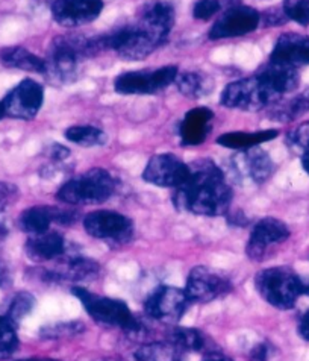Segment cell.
<instances>
[{"label": "cell", "instance_id": "obj_41", "mask_svg": "<svg viewBox=\"0 0 309 361\" xmlns=\"http://www.w3.org/2000/svg\"><path fill=\"white\" fill-rule=\"evenodd\" d=\"M302 164H303L305 172L309 175V149H308V150H305V152H303V157H302Z\"/></svg>", "mask_w": 309, "mask_h": 361}, {"label": "cell", "instance_id": "obj_32", "mask_svg": "<svg viewBox=\"0 0 309 361\" xmlns=\"http://www.w3.org/2000/svg\"><path fill=\"white\" fill-rule=\"evenodd\" d=\"M282 9L288 20L302 26L309 25V0H285Z\"/></svg>", "mask_w": 309, "mask_h": 361}, {"label": "cell", "instance_id": "obj_20", "mask_svg": "<svg viewBox=\"0 0 309 361\" xmlns=\"http://www.w3.org/2000/svg\"><path fill=\"white\" fill-rule=\"evenodd\" d=\"M65 243L61 234L58 233H43L38 235H31L26 242V255L34 262H51L64 254Z\"/></svg>", "mask_w": 309, "mask_h": 361}, {"label": "cell", "instance_id": "obj_19", "mask_svg": "<svg viewBox=\"0 0 309 361\" xmlns=\"http://www.w3.org/2000/svg\"><path fill=\"white\" fill-rule=\"evenodd\" d=\"M214 113L201 106L188 111L181 123V142L184 146H198L208 138L213 129Z\"/></svg>", "mask_w": 309, "mask_h": 361}, {"label": "cell", "instance_id": "obj_25", "mask_svg": "<svg viewBox=\"0 0 309 361\" xmlns=\"http://www.w3.org/2000/svg\"><path fill=\"white\" fill-rule=\"evenodd\" d=\"M176 84L179 92L188 99H201L205 97L213 88V82L206 75L197 72H187L177 75Z\"/></svg>", "mask_w": 309, "mask_h": 361}, {"label": "cell", "instance_id": "obj_44", "mask_svg": "<svg viewBox=\"0 0 309 361\" xmlns=\"http://www.w3.org/2000/svg\"><path fill=\"white\" fill-rule=\"evenodd\" d=\"M5 116V111H4V106H2V102H0V118H2Z\"/></svg>", "mask_w": 309, "mask_h": 361}, {"label": "cell", "instance_id": "obj_6", "mask_svg": "<svg viewBox=\"0 0 309 361\" xmlns=\"http://www.w3.org/2000/svg\"><path fill=\"white\" fill-rule=\"evenodd\" d=\"M73 293L81 300L88 314L97 320L99 324L117 326L125 331H131V333L139 329L137 319L123 300L99 296L82 287H75Z\"/></svg>", "mask_w": 309, "mask_h": 361}, {"label": "cell", "instance_id": "obj_18", "mask_svg": "<svg viewBox=\"0 0 309 361\" xmlns=\"http://www.w3.org/2000/svg\"><path fill=\"white\" fill-rule=\"evenodd\" d=\"M256 76L261 79L268 92L273 94L277 104L281 102L285 94L293 93L298 87V82H301V76H298L297 68L277 64L273 61L267 63L263 68H259Z\"/></svg>", "mask_w": 309, "mask_h": 361}, {"label": "cell", "instance_id": "obj_22", "mask_svg": "<svg viewBox=\"0 0 309 361\" xmlns=\"http://www.w3.org/2000/svg\"><path fill=\"white\" fill-rule=\"evenodd\" d=\"M279 131L276 129H264V131H255V133H229L223 134L217 138V143L227 147V149H237V150H248L258 147L265 142L276 138Z\"/></svg>", "mask_w": 309, "mask_h": 361}, {"label": "cell", "instance_id": "obj_30", "mask_svg": "<svg viewBox=\"0 0 309 361\" xmlns=\"http://www.w3.org/2000/svg\"><path fill=\"white\" fill-rule=\"evenodd\" d=\"M15 325L8 316L0 314V360H8L17 353L18 336Z\"/></svg>", "mask_w": 309, "mask_h": 361}, {"label": "cell", "instance_id": "obj_29", "mask_svg": "<svg viewBox=\"0 0 309 361\" xmlns=\"http://www.w3.org/2000/svg\"><path fill=\"white\" fill-rule=\"evenodd\" d=\"M172 343L185 353H198L206 348V338L198 329L194 328H176L172 334Z\"/></svg>", "mask_w": 309, "mask_h": 361}, {"label": "cell", "instance_id": "obj_8", "mask_svg": "<svg viewBox=\"0 0 309 361\" xmlns=\"http://www.w3.org/2000/svg\"><path fill=\"white\" fill-rule=\"evenodd\" d=\"M177 75V67L175 66L126 72L115 78L114 88L120 94H153L176 82Z\"/></svg>", "mask_w": 309, "mask_h": 361}, {"label": "cell", "instance_id": "obj_2", "mask_svg": "<svg viewBox=\"0 0 309 361\" xmlns=\"http://www.w3.org/2000/svg\"><path fill=\"white\" fill-rule=\"evenodd\" d=\"M189 175L182 185L175 188L176 208L198 216H220L232 202V188L211 159H198L188 164Z\"/></svg>", "mask_w": 309, "mask_h": 361}, {"label": "cell", "instance_id": "obj_26", "mask_svg": "<svg viewBox=\"0 0 309 361\" xmlns=\"http://www.w3.org/2000/svg\"><path fill=\"white\" fill-rule=\"evenodd\" d=\"M182 350L173 343H152L137 350L138 361H181Z\"/></svg>", "mask_w": 309, "mask_h": 361}, {"label": "cell", "instance_id": "obj_21", "mask_svg": "<svg viewBox=\"0 0 309 361\" xmlns=\"http://www.w3.org/2000/svg\"><path fill=\"white\" fill-rule=\"evenodd\" d=\"M0 63L9 68L25 70V72L46 73V61L20 46L4 47L0 50Z\"/></svg>", "mask_w": 309, "mask_h": 361}, {"label": "cell", "instance_id": "obj_37", "mask_svg": "<svg viewBox=\"0 0 309 361\" xmlns=\"http://www.w3.org/2000/svg\"><path fill=\"white\" fill-rule=\"evenodd\" d=\"M261 20L267 26H276V25H284L286 22V16L284 9H273V11H267L264 16H261Z\"/></svg>", "mask_w": 309, "mask_h": 361}, {"label": "cell", "instance_id": "obj_38", "mask_svg": "<svg viewBox=\"0 0 309 361\" xmlns=\"http://www.w3.org/2000/svg\"><path fill=\"white\" fill-rule=\"evenodd\" d=\"M251 357H252V361H267L268 360L267 345L261 343V345H258L256 348H253L252 353H251Z\"/></svg>", "mask_w": 309, "mask_h": 361}, {"label": "cell", "instance_id": "obj_27", "mask_svg": "<svg viewBox=\"0 0 309 361\" xmlns=\"http://www.w3.org/2000/svg\"><path fill=\"white\" fill-rule=\"evenodd\" d=\"M306 113H309V87L288 102L275 108V117L281 122H290V120H296Z\"/></svg>", "mask_w": 309, "mask_h": 361}, {"label": "cell", "instance_id": "obj_11", "mask_svg": "<svg viewBox=\"0 0 309 361\" xmlns=\"http://www.w3.org/2000/svg\"><path fill=\"white\" fill-rule=\"evenodd\" d=\"M44 100L42 84L34 79H25L9 92L2 100L5 116L20 120H32Z\"/></svg>", "mask_w": 309, "mask_h": 361}, {"label": "cell", "instance_id": "obj_39", "mask_svg": "<svg viewBox=\"0 0 309 361\" xmlns=\"http://www.w3.org/2000/svg\"><path fill=\"white\" fill-rule=\"evenodd\" d=\"M298 333H301V336L309 342V312L303 314L301 325H298Z\"/></svg>", "mask_w": 309, "mask_h": 361}, {"label": "cell", "instance_id": "obj_36", "mask_svg": "<svg viewBox=\"0 0 309 361\" xmlns=\"http://www.w3.org/2000/svg\"><path fill=\"white\" fill-rule=\"evenodd\" d=\"M18 199V188L11 184L0 180V214L5 213L8 208H11Z\"/></svg>", "mask_w": 309, "mask_h": 361}, {"label": "cell", "instance_id": "obj_12", "mask_svg": "<svg viewBox=\"0 0 309 361\" xmlns=\"http://www.w3.org/2000/svg\"><path fill=\"white\" fill-rule=\"evenodd\" d=\"M261 23V14L251 6L237 5L226 13L209 29V39H225L244 37L253 32Z\"/></svg>", "mask_w": 309, "mask_h": 361}, {"label": "cell", "instance_id": "obj_4", "mask_svg": "<svg viewBox=\"0 0 309 361\" xmlns=\"http://www.w3.org/2000/svg\"><path fill=\"white\" fill-rule=\"evenodd\" d=\"M114 178L103 169H92L59 188L56 197L65 205H96L113 196Z\"/></svg>", "mask_w": 309, "mask_h": 361}, {"label": "cell", "instance_id": "obj_16", "mask_svg": "<svg viewBox=\"0 0 309 361\" xmlns=\"http://www.w3.org/2000/svg\"><path fill=\"white\" fill-rule=\"evenodd\" d=\"M103 9L102 0H55L52 16L58 25L77 27L94 22Z\"/></svg>", "mask_w": 309, "mask_h": 361}, {"label": "cell", "instance_id": "obj_17", "mask_svg": "<svg viewBox=\"0 0 309 361\" xmlns=\"http://www.w3.org/2000/svg\"><path fill=\"white\" fill-rule=\"evenodd\" d=\"M270 61L298 68L309 64V37L302 34H282L277 38Z\"/></svg>", "mask_w": 309, "mask_h": 361}, {"label": "cell", "instance_id": "obj_5", "mask_svg": "<svg viewBox=\"0 0 309 361\" xmlns=\"http://www.w3.org/2000/svg\"><path fill=\"white\" fill-rule=\"evenodd\" d=\"M255 284L263 299L279 310H291L305 292L302 281L288 267L263 270L256 275Z\"/></svg>", "mask_w": 309, "mask_h": 361}, {"label": "cell", "instance_id": "obj_31", "mask_svg": "<svg viewBox=\"0 0 309 361\" xmlns=\"http://www.w3.org/2000/svg\"><path fill=\"white\" fill-rule=\"evenodd\" d=\"M34 305H35V298L31 293H26V292L18 293L11 300V305L8 308L6 316L11 319L14 324H17L32 312Z\"/></svg>", "mask_w": 309, "mask_h": 361}, {"label": "cell", "instance_id": "obj_24", "mask_svg": "<svg viewBox=\"0 0 309 361\" xmlns=\"http://www.w3.org/2000/svg\"><path fill=\"white\" fill-rule=\"evenodd\" d=\"M53 222L51 207H31L20 216V228L31 235L47 233Z\"/></svg>", "mask_w": 309, "mask_h": 361}, {"label": "cell", "instance_id": "obj_40", "mask_svg": "<svg viewBox=\"0 0 309 361\" xmlns=\"http://www.w3.org/2000/svg\"><path fill=\"white\" fill-rule=\"evenodd\" d=\"M205 361H232V360L227 358V357H223L220 354H211Z\"/></svg>", "mask_w": 309, "mask_h": 361}, {"label": "cell", "instance_id": "obj_13", "mask_svg": "<svg viewBox=\"0 0 309 361\" xmlns=\"http://www.w3.org/2000/svg\"><path fill=\"white\" fill-rule=\"evenodd\" d=\"M189 175V166L173 154H159L149 159L143 179L158 187L177 188Z\"/></svg>", "mask_w": 309, "mask_h": 361}, {"label": "cell", "instance_id": "obj_34", "mask_svg": "<svg viewBox=\"0 0 309 361\" xmlns=\"http://www.w3.org/2000/svg\"><path fill=\"white\" fill-rule=\"evenodd\" d=\"M222 4L218 0H197L193 8V16L197 20H211L222 11Z\"/></svg>", "mask_w": 309, "mask_h": 361}, {"label": "cell", "instance_id": "obj_43", "mask_svg": "<svg viewBox=\"0 0 309 361\" xmlns=\"http://www.w3.org/2000/svg\"><path fill=\"white\" fill-rule=\"evenodd\" d=\"M18 361H59L53 358H25V360H18Z\"/></svg>", "mask_w": 309, "mask_h": 361}, {"label": "cell", "instance_id": "obj_9", "mask_svg": "<svg viewBox=\"0 0 309 361\" xmlns=\"http://www.w3.org/2000/svg\"><path fill=\"white\" fill-rule=\"evenodd\" d=\"M189 300L185 290L172 286L158 287L146 302V313L164 324H177L188 310Z\"/></svg>", "mask_w": 309, "mask_h": 361}, {"label": "cell", "instance_id": "obj_28", "mask_svg": "<svg viewBox=\"0 0 309 361\" xmlns=\"http://www.w3.org/2000/svg\"><path fill=\"white\" fill-rule=\"evenodd\" d=\"M65 138L68 142L76 143L84 147L102 146L106 142V135L102 129L94 126H72L65 131Z\"/></svg>", "mask_w": 309, "mask_h": 361}, {"label": "cell", "instance_id": "obj_46", "mask_svg": "<svg viewBox=\"0 0 309 361\" xmlns=\"http://www.w3.org/2000/svg\"><path fill=\"white\" fill-rule=\"evenodd\" d=\"M305 293H308V295H309V286H308V287H305Z\"/></svg>", "mask_w": 309, "mask_h": 361}, {"label": "cell", "instance_id": "obj_7", "mask_svg": "<svg viewBox=\"0 0 309 361\" xmlns=\"http://www.w3.org/2000/svg\"><path fill=\"white\" fill-rule=\"evenodd\" d=\"M276 104L277 100L256 75L231 82L222 93V105L241 111H259Z\"/></svg>", "mask_w": 309, "mask_h": 361}, {"label": "cell", "instance_id": "obj_45", "mask_svg": "<svg viewBox=\"0 0 309 361\" xmlns=\"http://www.w3.org/2000/svg\"><path fill=\"white\" fill-rule=\"evenodd\" d=\"M4 279H5V278H4V270H2V267H0V284H2Z\"/></svg>", "mask_w": 309, "mask_h": 361}, {"label": "cell", "instance_id": "obj_3", "mask_svg": "<svg viewBox=\"0 0 309 361\" xmlns=\"http://www.w3.org/2000/svg\"><path fill=\"white\" fill-rule=\"evenodd\" d=\"M94 39L82 35H61L56 37L46 59V73L61 82L72 81L79 61L96 55Z\"/></svg>", "mask_w": 309, "mask_h": 361}, {"label": "cell", "instance_id": "obj_14", "mask_svg": "<svg viewBox=\"0 0 309 361\" xmlns=\"http://www.w3.org/2000/svg\"><path fill=\"white\" fill-rule=\"evenodd\" d=\"M84 228L94 238L125 242L132 234L131 219L109 209H97L84 219Z\"/></svg>", "mask_w": 309, "mask_h": 361}, {"label": "cell", "instance_id": "obj_23", "mask_svg": "<svg viewBox=\"0 0 309 361\" xmlns=\"http://www.w3.org/2000/svg\"><path fill=\"white\" fill-rule=\"evenodd\" d=\"M244 158H243V166L246 167L244 172L253 179L255 183L261 184L265 183V180L272 176L275 164L272 161V158L268 157L267 152L261 149H248L244 150Z\"/></svg>", "mask_w": 309, "mask_h": 361}, {"label": "cell", "instance_id": "obj_42", "mask_svg": "<svg viewBox=\"0 0 309 361\" xmlns=\"http://www.w3.org/2000/svg\"><path fill=\"white\" fill-rule=\"evenodd\" d=\"M6 234H8L6 226L4 224H0V242H2V240L6 237Z\"/></svg>", "mask_w": 309, "mask_h": 361}, {"label": "cell", "instance_id": "obj_15", "mask_svg": "<svg viewBox=\"0 0 309 361\" xmlns=\"http://www.w3.org/2000/svg\"><path fill=\"white\" fill-rule=\"evenodd\" d=\"M290 237V229L276 217L261 219L253 226L247 243V255L252 259H264L267 250L275 245L284 243Z\"/></svg>", "mask_w": 309, "mask_h": 361}, {"label": "cell", "instance_id": "obj_1", "mask_svg": "<svg viewBox=\"0 0 309 361\" xmlns=\"http://www.w3.org/2000/svg\"><path fill=\"white\" fill-rule=\"evenodd\" d=\"M175 25V9L167 2L147 5L135 23L94 39L97 52L113 49L129 61H138L163 46Z\"/></svg>", "mask_w": 309, "mask_h": 361}, {"label": "cell", "instance_id": "obj_10", "mask_svg": "<svg viewBox=\"0 0 309 361\" xmlns=\"http://www.w3.org/2000/svg\"><path fill=\"white\" fill-rule=\"evenodd\" d=\"M231 290L232 284L227 276L206 266H197L188 275L185 292L194 302H211Z\"/></svg>", "mask_w": 309, "mask_h": 361}, {"label": "cell", "instance_id": "obj_33", "mask_svg": "<svg viewBox=\"0 0 309 361\" xmlns=\"http://www.w3.org/2000/svg\"><path fill=\"white\" fill-rule=\"evenodd\" d=\"M99 272V264L92 262V259L85 258H76L68 264V276L76 281H85L92 279Z\"/></svg>", "mask_w": 309, "mask_h": 361}, {"label": "cell", "instance_id": "obj_35", "mask_svg": "<svg viewBox=\"0 0 309 361\" xmlns=\"http://www.w3.org/2000/svg\"><path fill=\"white\" fill-rule=\"evenodd\" d=\"M84 329V325L81 324H59L55 326H47L42 329V334L47 338H59V337H68V336H75L77 333H81Z\"/></svg>", "mask_w": 309, "mask_h": 361}]
</instances>
